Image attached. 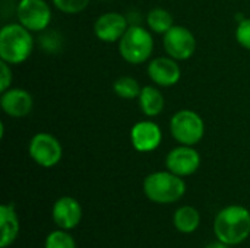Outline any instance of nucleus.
<instances>
[{"instance_id": "f257e3e1", "label": "nucleus", "mask_w": 250, "mask_h": 248, "mask_svg": "<svg viewBox=\"0 0 250 248\" xmlns=\"http://www.w3.org/2000/svg\"><path fill=\"white\" fill-rule=\"evenodd\" d=\"M214 232L217 240L227 246L242 244L250 235V212L240 205L221 209L214 221Z\"/></svg>"}, {"instance_id": "f03ea898", "label": "nucleus", "mask_w": 250, "mask_h": 248, "mask_svg": "<svg viewBox=\"0 0 250 248\" xmlns=\"http://www.w3.org/2000/svg\"><path fill=\"white\" fill-rule=\"evenodd\" d=\"M34 38L22 23H7L0 29V58L6 63L21 64L32 53Z\"/></svg>"}, {"instance_id": "7ed1b4c3", "label": "nucleus", "mask_w": 250, "mask_h": 248, "mask_svg": "<svg viewBox=\"0 0 250 248\" xmlns=\"http://www.w3.org/2000/svg\"><path fill=\"white\" fill-rule=\"evenodd\" d=\"M185 191L186 184L183 177H179L171 171H157L146 175L144 180V193L154 203H174L185 196Z\"/></svg>"}, {"instance_id": "20e7f679", "label": "nucleus", "mask_w": 250, "mask_h": 248, "mask_svg": "<svg viewBox=\"0 0 250 248\" xmlns=\"http://www.w3.org/2000/svg\"><path fill=\"white\" fill-rule=\"evenodd\" d=\"M154 50V39L148 29L133 25L129 26L119 41L120 56L130 64H141L149 60Z\"/></svg>"}, {"instance_id": "39448f33", "label": "nucleus", "mask_w": 250, "mask_h": 248, "mask_svg": "<svg viewBox=\"0 0 250 248\" xmlns=\"http://www.w3.org/2000/svg\"><path fill=\"white\" fill-rule=\"evenodd\" d=\"M170 132L180 145L195 146L205 134V123L198 113L192 110H182L171 117Z\"/></svg>"}, {"instance_id": "423d86ee", "label": "nucleus", "mask_w": 250, "mask_h": 248, "mask_svg": "<svg viewBox=\"0 0 250 248\" xmlns=\"http://www.w3.org/2000/svg\"><path fill=\"white\" fill-rule=\"evenodd\" d=\"M28 152L32 161L42 168L56 167L63 155L59 139L50 133H37L29 142Z\"/></svg>"}, {"instance_id": "0eeeda50", "label": "nucleus", "mask_w": 250, "mask_h": 248, "mask_svg": "<svg viewBox=\"0 0 250 248\" xmlns=\"http://www.w3.org/2000/svg\"><path fill=\"white\" fill-rule=\"evenodd\" d=\"M16 15L19 23L31 32L44 31L51 20V9L45 0H19Z\"/></svg>"}, {"instance_id": "6e6552de", "label": "nucleus", "mask_w": 250, "mask_h": 248, "mask_svg": "<svg viewBox=\"0 0 250 248\" xmlns=\"http://www.w3.org/2000/svg\"><path fill=\"white\" fill-rule=\"evenodd\" d=\"M164 48L174 60H188L196 51V38L188 28L174 25L164 34Z\"/></svg>"}, {"instance_id": "1a4fd4ad", "label": "nucleus", "mask_w": 250, "mask_h": 248, "mask_svg": "<svg viewBox=\"0 0 250 248\" xmlns=\"http://www.w3.org/2000/svg\"><path fill=\"white\" fill-rule=\"evenodd\" d=\"M167 170L179 177H189L201 167V155L193 146L180 145L171 149L166 158Z\"/></svg>"}, {"instance_id": "9d476101", "label": "nucleus", "mask_w": 250, "mask_h": 248, "mask_svg": "<svg viewBox=\"0 0 250 248\" xmlns=\"http://www.w3.org/2000/svg\"><path fill=\"white\" fill-rule=\"evenodd\" d=\"M163 140V132L154 121H138L130 130V142L138 152L146 153L155 151Z\"/></svg>"}, {"instance_id": "9b49d317", "label": "nucleus", "mask_w": 250, "mask_h": 248, "mask_svg": "<svg viewBox=\"0 0 250 248\" xmlns=\"http://www.w3.org/2000/svg\"><path fill=\"white\" fill-rule=\"evenodd\" d=\"M127 19L117 12L101 15L94 23V34L103 42H116L127 31Z\"/></svg>"}, {"instance_id": "f8f14e48", "label": "nucleus", "mask_w": 250, "mask_h": 248, "mask_svg": "<svg viewBox=\"0 0 250 248\" xmlns=\"http://www.w3.org/2000/svg\"><path fill=\"white\" fill-rule=\"evenodd\" d=\"M53 221L60 229H73L76 228L81 221H82V206L81 203L70 197V196H63L56 200L53 205Z\"/></svg>"}, {"instance_id": "ddd939ff", "label": "nucleus", "mask_w": 250, "mask_h": 248, "mask_svg": "<svg viewBox=\"0 0 250 248\" xmlns=\"http://www.w3.org/2000/svg\"><path fill=\"white\" fill-rule=\"evenodd\" d=\"M148 76L158 86H173L180 80L182 72L177 60L171 57H157L148 64Z\"/></svg>"}, {"instance_id": "4468645a", "label": "nucleus", "mask_w": 250, "mask_h": 248, "mask_svg": "<svg viewBox=\"0 0 250 248\" xmlns=\"http://www.w3.org/2000/svg\"><path fill=\"white\" fill-rule=\"evenodd\" d=\"M0 107L9 117L21 118L31 113L34 107V99L31 94L25 89L9 88L7 91L1 92Z\"/></svg>"}, {"instance_id": "2eb2a0df", "label": "nucleus", "mask_w": 250, "mask_h": 248, "mask_svg": "<svg viewBox=\"0 0 250 248\" xmlns=\"http://www.w3.org/2000/svg\"><path fill=\"white\" fill-rule=\"evenodd\" d=\"M0 228H1L0 247L7 248L16 241L19 235V219L13 205L0 206Z\"/></svg>"}, {"instance_id": "dca6fc26", "label": "nucleus", "mask_w": 250, "mask_h": 248, "mask_svg": "<svg viewBox=\"0 0 250 248\" xmlns=\"http://www.w3.org/2000/svg\"><path fill=\"white\" fill-rule=\"evenodd\" d=\"M139 108L146 117H155L163 113L164 110V96L155 86H144L139 96Z\"/></svg>"}, {"instance_id": "f3484780", "label": "nucleus", "mask_w": 250, "mask_h": 248, "mask_svg": "<svg viewBox=\"0 0 250 248\" xmlns=\"http://www.w3.org/2000/svg\"><path fill=\"white\" fill-rule=\"evenodd\" d=\"M173 224L176 229L182 234H192L199 228L201 215L193 206H182L174 212Z\"/></svg>"}, {"instance_id": "a211bd4d", "label": "nucleus", "mask_w": 250, "mask_h": 248, "mask_svg": "<svg viewBox=\"0 0 250 248\" xmlns=\"http://www.w3.org/2000/svg\"><path fill=\"white\" fill-rule=\"evenodd\" d=\"M146 23H148L151 31H154L155 34H163L164 35L167 31H170L174 26V19H173L171 13L167 9L155 7V9H151L148 12Z\"/></svg>"}, {"instance_id": "6ab92c4d", "label": "nucleus", "mask_w": 250, "mask_h": 248, "mask_svg": "<svg viewBox=\"0 0 250 248\" xmlns=\"http://www.w3.org/2000/svg\"><path fill=\"white\" fill-rule=\"evenodd\" d=\"M113 91L125 99H135L139 96L142 88L139 86L138 80L130 76H122L113 83Z\"/></svg>"}, {"instance_id": "aec40b11", "label": "nucleus", "mask_w": 250, "mask_h": 248, "mask_svg": "<svg viewBox=\"0 0 250 248\" xmlns=\"http://www.w3.org/2000/svg\"><path fill=\"white\" fill-rule=\"evenodd\" d=\"M45 248H76L73 237L66 229H57L47 235L45 238Z\"/></svg>"}, {"instance_id": "412c9836", "label": "nucleus", "mask_w": 250, "mask_h": 248, "mask_svg": "<svg viewBox=\"0 0 250 248\" xmlns=\"http://www.w3.org/2000/svg\"><path fill=\"white\" fill-rule=\"evenodd\" d=\"M53 3L60 12L73 15L82 12L89 4V0H53Z\"/></svg>"}, {"instance_id": "4be33fe9", "label": "nucleus", "mask_w": 250, "mask_h": 248, "mask_svg": "<svg viewBox=\"0 0 250 248\" xmlns=\"http://www.w3.org/2000/svg\"><path fill=\"white\" fill-rule=\"evenodd\" d=\"M236 39L243 48L250 50V18H245L239 22L236 28Z\"/></svg>"}, {"instance_id": "5701e85b", "label": "nucleus", "mask_w": 250, "mask_h": 248, "mask_svg": "<svg viewBox=\"0 0 250 248\" xmlns=\"http://www.w3.org/2000/svg\"><path fill=\"white\" fill-rule=\"evenodd\" d=\"M12 83V72L10 64L6 61H0V92H4L10 88Z\"/></svg>"}, {"instance_id": "b1692460", "label": "nucleus", "mask_w": 250, "mask_h": 248, "mask_svg": "<svg viewBox=\"0 0 250 248\" xmlns=\"http://www.w3.org/2000/svg\"><path fill=\"white\" fill-rule=\"evenodd\" d=\"M205 248H230V246H227V244H224V243H221V241H217V243L208 244Z\"/></svg>"}]
</instances>
